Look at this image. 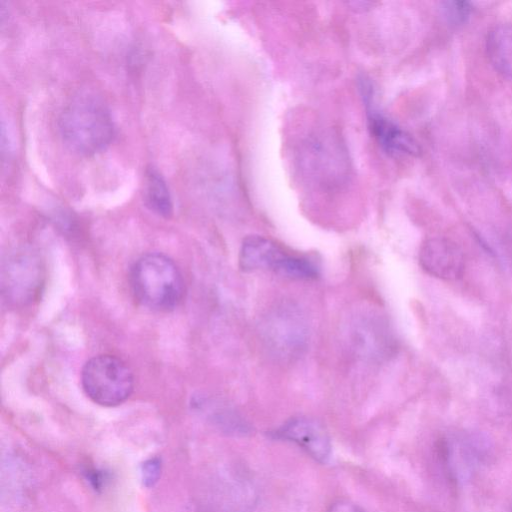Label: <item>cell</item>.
Returning <instances> with one entry per match:
<instances>
[{
	"instance_id": "11",
	"label": "cell",
	"mask_w": 512,
	"mask_h": 512,
	"mask_svg": "<svg viewBox=\"0 0 512 512\" xmlns=\"http://www.w3.org/2000/svg\"><path fill=\"white\" fill-rule=\"evenodd\" d=\"M287 253L275 242L262 236L246 237L239 252V265L244 271L270 269L277 271Z\"/></svg>"
},
{
	"instance_id": "6",
	"label": "cell",
	"mask_w": 512,
	"mask_h": 512,
	"mask_svg": "<svg viewBox=\"0 0 512 512\" xmlns=\"http://www.w3.org/2000/svg\"><path fill=\"white\" fill-rule=\"evenodd\" d=\"M263 324L264 338L277 355L295 356L304 348L308 330L296 307L284 305L274 309Z\"/></svg>"
},
{
	"instance_id": "8",
	"label": "cell",
	"mask_w": 512,
	"mask_h": 512,
	"mask_svg": "<svg viewBox=\"0 0 512 512\" xmlns=\"http://www.w3.org/2000/svg\"><path fill=\"white\" fill-rule=\"evenodd\" d=\"M419 263L429 275L447 281L462 277L465 258L461 248L446 238H431L419 251Z\"/></svg>"
},
{
	"instance_id": "3",
	"label": "cell",
	"mask_w": 512,
	"mask_h": 512,
	"mask_svg": "<svg viewBox=\"0 0 512 512\" xmlns=\"http://www.w3.org/2000/svg\"><path fill=\"white\" fill-rule=\"evenodd\" d=\"M490 454L489 439L475 431L449 433L437 445V457L443 473L455 485L471 479L487 463Z\"/></svg>"
},
{
	"instance_id": "2",
	"label": "cell",
	"mask_w": 512,
	"mask_h": 512,
	"mask_svg": "<svg viewBox=\"0 0 512 512\" xmlns=\"http://www.w3.org/2000/svg\"><path fill=\"white\" fill-rule=\"evenodd\" d=\"M131 286L136 299L155 311H169L181 301L182 275L175 263L159 253L139 258L131 270Z\"/></svg>"
},
{
	"instance_id": "10",
	"label": "cell",
	"mask_w": 512,
	"mask_h": 512,
	"mask_svg": "<svg viewBox=\"0 0 512 512\" xmlns=\"http://www.w3.org/2000/svg\"><path fill=\"white\" fill-rule=\"evenodd\" d=\"M351 340L355 349L372 358L386 357L395 347L387 323L374 315L356 319L351 329Z\"/></svg>"
},
{
	"instance_id": "4",
	"label": "cell",
	"mask_w": 512,
	"mask_h": 512,
	"mask_svg": "<svg viewBox=\"0 0 512 512\" xmlns=\"http://www.w3.org/2000/svg\"><path fill=\"white\" fill-rule=\"evenodd\" d=\"M86 395L95 403L112 407L126 401L134 387L129 367L112 355H98L88 360L81 372Z\"/></svg>"
},
{
	"instance_id": "12",
	"label": "cell",
	"mask_w": 512,
	"mask_h": 512,
	"mask_svg": "<svg viewBox=\"0 0 512 512\" xmlns=\"http://www.w3.org/2000/svg\"><path fill=\"white\" fill-rule=\"evenodd\" d=\"M486 49L495 69L512 78V23L495 26L487 36Z\"/></svg>"
},
{
	"instance_id": "14",
	"label": "cell",
	"mask_w": 512,
	"mask_h": 512,
	"mask_svg": "<svg viewBox=\"0 0 512 512\" xmlns=\"http://www.w3.org/2000/svg\"><path fill=\"white\" fill-rule=\"evenodd\" d=\"M471 11L470 3L465 1H449L443 5L444 16L454 24L465 22L469 18Z\"/></svg>"
},
{
	"instance_id": "13",
	"label": "cell",
	"mask_w": 512,
	"mask_h": 512,
	"mask_svg": "<svg viewBox=\"0 0 512 512\" xmlns=\"http://www.w3.org/2000/svg\"><path fill=\"white\" fill-rule=\"evenodd\" d=\"M146 205L159 216L168 218L173 213V203L168 186L163 176L153 167L146 171L145 192Z\"/></svg>"
},
{
	"instance_id": "1",
	"label": "cell",
	"mask_w": 512,
	"mask_h": 512,
	"mask_svg": "<svg viewBox=\"0 0 512 512\" xmlns=\"http://www.w3.org/2000/svg\"><path fill=\"white\" fill-rule=\"evenodd\" d=\"M58 128L65 145L81 156L95 155L108 147L115 134L111 112L92 92L74 95L60 113Z\"/></svg>"
},
{
	"instance_id": "16",
	"label": "cell",
	"mask_w": 512,
	"mask_h": 512,
	"mask_svg": "<svg viewBox=\"0 0 512 512\" xmlns=\"http://www.w3.org/2000/svg\"><path fill=\"white\" fill-rule=\"evenodd\" d=\"M85 477L96 491L101 490L107 481V474L95 468L87 469L85 471Z\"/></svg>"
},
{
	"instance_id": "7",
	"label": "cell",
	"mask_w": 512,
	"mask_h": 512,
	"mask_svg": "<svg viewBox=\"0 0 512 512\" xmlns=\"http://www.w3.org/2000/svg\"><path fill=\"white\" fill-rule=\"evenodd\" d=\"M372 88L368 80H361L360 89L366 106L371 134L381 148L391 156L418 155L420 148L416 141L374 106Z\"/></svg>"
},
{
	"instance_id": "5",
	"label": "cell",
	"mask_w": 512,
	"mask_h": 512,
	"mask_svg": "<svg viewBox=\"0 0 512 512\" xmlns=\"http://www.w3.org/2000/svg\"><path fill=\"white\" fill-rule=\"evenodd\" d=\"M43 282L40 259L31 251L10 255L2 269V289L7 299L18 304L33 300Z\"/></svg>"
},
{
	"instance_id": "9",
	"label": "cell",
	"mask_w": 512,
	"mask_h": 512,
	"mask_svg": "<svg viewBox=\"0 0 512 512\" xmlns=\"http://www.w3.org/2000/svg\"><path fill=\"white\" fill-rule=\"evenodd\" d=\"M275 438L295 443L314 460L325 463L331 456V442L324 427L316 420L295 417L273 432Z\"/></svg>"
},
{
	"instance_id": "15",
	"label": "cell",
	"mask_w": 512,
	"mask_h": 512,
	"mask_svg": "<svg viewBox=\"0 0 512 512\" xmlns=\"http://www.w3.org/2000/svg\"><path fill=\"white\" fill-rule=\"evenodd\" d=\"M162 471V462L159 457H152L141 464V480L145 487H153L159 480Z\"/></svg>"
},
{
	"instance_id": "17",
	"label": "cell",
	"mask_w": 512,
	"mask_h": 512,
	"mask_svg": "<svg viewBox=\"0 0 512 512\" xmlns=\"http://www.w3.org/2000/svg\"><path fill=\"white\" fill-rule=\"evenodd\" d=\"M327 512H365L357 504L348 500H338L330 506Z\"/></svg>"
}]
</instances>
